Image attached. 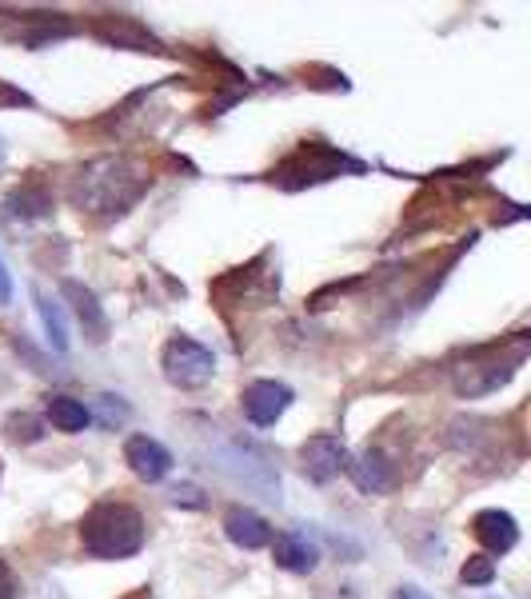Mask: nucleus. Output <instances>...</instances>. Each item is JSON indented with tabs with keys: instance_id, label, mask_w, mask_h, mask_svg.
Here are the masks:
<instances>
[{
	"instance_id": "obj_13",
	"label": "nucleus",
	"mask_w": 531,
	"mask_h": 599,
	"mask_svg": "<svg viewBox=\"0 0 531 599\" xmlns=\"http://www.w3.org/2000/svg\"><path fill=\"white\" fill-rule=\"evenodd\" d=\"M9 209L12 216L21 220H44L52 212V192L44 189L41 180H24V184H17L9 192Z\"/></svg>"
},
{
	"instance_id": "obj_26",
	"label": "nucleus",
	"mask_w": 531,
	"mask_h": 599,
	"mask_svg": "<svg viewBox=\"0 0 531 599\" xmlns=\"http://www.w3.org/2000/svg\"><path fill=\"white\" fill-rule=\"evenodd\" d=\"M141 599H144V596H141Z\"/></svg>"
},
{
	"instance_id": "obj_24",
	"label": "nucleus",
	"mask_w": 531,
	"mask_h": 599,
	"mask_svg": "<svg viewBox=\"0 0 531 599\" xmlns=\"http://www.w3.org/2000/svg\"><path fill=\"white\" fill-rule=\"evenodd\" d=\"M391 599H428V591H420V588H400Z\"/></svg>"
},
{
	"instance_id": "obj_5",
	"label": "nucleus",
	"mask_w": 531,
	"mask_h": 599,
	"mask_svg": "<svg viewBox=\"0 0 531 599\" xmlns=\"http://www.w3.org/2000/svg\"><path fill=\"white\" fill-rule=\"evenodd\" d=\"M288 404H292V388H284L276 379H256V384L244 388V416H248L256 428H272V424L284 416Z\"/></svg>"
},
{
	"instance_id": "obj_10",
	"label": "nucleus",
	"mask_w": 531,
	"mask_h": 599,
	"mask_svg": "<svg viewBox=\"0 0 531 599\" xmlns=\"http://www.w3.org/2000/svg\"><path fill=\"white\" fill-rule=\"evenodd\" d=\"M471 531H476V539H480L491 556L511 551L515 539H520V528H515V519H511L508 511H480V516L471 519Z\"/></svg>"
},
{
	"instance_id": "obj_19",
	"label": "nucleus",
	"mask_w": 531,
	"mask_h": 599,
	"mask_svg": "<svg viewBox=\"0 0 531 599\" xmlns=\"http://www.w3.org/2000/svg\"><path fill=\"white\" fill-rule=\"evenodd\" d=\"M460 579L468 583V588H483V583H491V579H496V564H491L488 556H471L468 564H463Z\"/></svg>"
},
{
	"instance_id": "obj_4",
	"label": "nucleus",
	"mask_w": 531,
	"mask_h": 599,
	"mask_svg": "<svg viewBox=\"0 0 531 599\" xmlns=\"http://www.w3.org/2000/svg\"><path fill=\"white\" fill-rule=\"evenodd\" d=\"M304 471H308L312 484H331V479L348 471V448H344L340 436H312L300 451Z\"/></svg>"
},
{
	"instance_id": "obj_6",
	"label": "nucleus",
	"mask_w": 531,
	"mask_h": 599,
	"mask_svg": "<svg viewBox=\"0 0 531 599\" xmlns=\"http://www.w3.org/2000/svg\"><path fill=\"white\" fill-rule=\"evenodd\" d=\"M124 459H129L132 476L144 479V484H156V479H164L172 471V451L164 444H156L152 436H129Z\"/></svg>"
},
{
	"instance_id": "obj_2",
	"label": "nucleus",
	"mask_w": 531,
	"mask_h": 599,
	"mask_svg": "<svg viewBox=\"0 0 531 599\" xmlns=\"http://www.w3.org/2000/svg\"><path fill=\"white\" fill-rule=\"evenodd\" d=\"M344 172H364V164L360 160L344 156V152L328 149V144H304L300 152H292L280 169L272 172V180L284 184V189H304V184L344 176Z\"/></svg>"
},
{
	"instance_id": "obj_11",
	"label": "nucleus",
	"mask_w": 531,
	"mask_h": 599,
	"mask_svg": "<svg viewBox=\"0 0 531 599\" xmlns=\"http://www.w3.org/2000/svg\"><path fill=\"white\" fill-rule=\"evenodd\" d=\"M96 37L109 40V44H124V49L164 52L161 40H152L149 29H144L141 20H132V17H101V20H96Z\"/></svg>"
},
{
	"instance_id": "obj_14",
	"label": "nucleus",
	"mask_w": 531,
	"mask_h": 599,
	"mask_svg": "<svg viewBox=\"0 0 531 599\" xmlns=\"http://www.w3.org/2000/svg\"><path fill=\"white\" fill-rule=\"evenodd\" d=\"M24 32L17 40L21 44H29V49H41V44H49L52 37H69L72 24L61 17H52V12H32V17H21Z\"/></svg>"
},
{
	"instance_id": "obj_1",
	"label": "nucleus",
	"mask_w": 531,
	"mask_h": 599,
	"mask_svg": "<svg viewBox=\"0 0 531 599\" xmlns=\"http://www.w3.org/2000/svg\"><path fill=\"white\" fill-rule=\"evenodd\" d=\"M81 539L96 559H129L144 548V519L124 499H101L81 519Z\"/></svg>"
},
{
	"instance_id": "obj_18",
	"label": "nucleus",
	"mask_w": 531,
	"mask_h": 599,
	"mask_svg": "<svg viewBox=\"0 0 531 599\" xmlns=\"http://www.w3.org/2000/svg\"><path fill=\"white\" fill-rule=\"evenodd\" d=\"M37 308H41V319H44V328H49L52 348L69 352V332H64V319H61V312H57V304H52L49 296H37Z\"/></svg>"
},
{
	"instance_id": "obj_9",
	"label": "nucleus",
	"mask_w": 531,
	"mask_h": 599,
	"mask_svg": "<svg viewBox=\"0 0 531 599\" xmlns=\"http://www.w3.org/2000/svg\"><path fill=\"white\" fill-rule=\"evenodd\" d=\"M224 531H228L232 544H236V548H244V551L268 548V544H272L268 519H264L261 511H252V508H232L228 516H224Z\"/></svg>"
},
{
	"instance_id": "obj_21",
	"label": "nucleus",
	"mask_w": 531,
	"mask_h": 599,
	"mask_svg": "<svg viewBox=\"0 0 531 599\" xmlns=\"http://www.w3.org/2000/svg\"><path fill=\"white\" fill-rule=\"evenodd\" d=\"M0 104H12V109H29L32 97H29V92H17L12 84H4V80H0Z\"/></svg>"
},
{
	"instance_id": "obj_12",
	"label": "nucleus",
	"mask_w": 531,
	"mask_h": 599,
	"mask_svg": "<svg viewBox=\"0 0 531 599\" xmlns=\"http://www.w3.org/2000/svg\"><path fill=\"white\" fill-rule=\"evenodd\" d=\"M61 292L72 300V308H76V316H81L84 332H89V339H96L101 344L104 336H109V319H104V308L101 300L92 296L84 284H76V280H61Z\"/></svg>"
},
{
	"instance_id": "obj_15",
	"label": "nucleus",
	"mask_w": 531,
	"mask_h": 599,
	"mask_svg": "<svg viewBox=\"0 0 531 599\" xmlns=\"http://www.w3.org/2000/svg\"><path fill=\"white\" fill-rule=\"evenodd\" d=\"M89 419H92V412L84 408L76 396H52V404H49V424H52V428H61V432H69V436H76V432L89 428Z\"/></svg>"
},
{
	"instance_id": "obj_7",
	"label": "nucleus",
	"mask_w": 531,
	"mask_h": 599,
	"mask_svg": "<svg viewBox=\"0 0 531 599\" xmlns=\"http://www.w3.org/2000/svg\"><path fill=\"white\" fill-rule=\"evenodd\" d=\"M348 476L364 496H380V491L396 488V468H391V459L384 456L380 448H368V451H360V456H351Z\"/></svg>"
},
{
	"instance_id": "obj_23",
	"label": "nucleus",
	"mask_w": 531,
	"mask_h": 599,
	"mask_svg": "<svg viewBox=\"0 0 531 599\" xmlns=\"http://www.w3.org/2000/svg\"><path fill=\"white\" fill-rule=\"evenodd\" d=\"M9 296H12V280L4 272V264H0V304H9Z\"/></svg>"
},
{
	"instance_id": "obj_22",
	"label": "nucleus",
	"mask_w": 531,
	"mask_h": 599,
	"mask_svg": "<svg viewBox=\"0 0 531 599\" xmlns=\"http://www.w3.org/2000/svg\"><path fill=\"white\" fill-rule=\"evenodd\" d=\"M0 599H17V579H12L4 559H0Z\"/></svg>"
},
{
	"instance_id": "obj_16",
	"label": "nucleus",
	"mask_w": 531,
	"mask_h": 599,
	"mask_svg": "<svg viewBox=\"0 0 531 599\" xmlns=\"http://www.w3.org/2000/svg\"><path fill=\"white\" fill-rule=\"evenodd\" d=\"M92 419L101 424L104 432H116L124 428V419H129V404H124L121 396H112V392H101V396L92 399Z\"/></svg>"
},
{
	"instance_id": "obj_8",
	"label": "nucleus",
	"mask_w": 531,
	"mask_h": 599,
	"mask_svg": "<svg viewBox=\"0 0 531 599\" xmlns=\"http://www.w3.org/2000/svg\"><path fill=\"white\" fill-rule=\"evenodd\" d=\"M276 564H280L284 571H292V576H308V571L320 564V544L304 528L284 531L280 544H276Z\"/></svg>"
},
{
	"instance_id": "obj_3",
	"label": "nucleus",
	"mask_w": 531,
	"mask_h": 599,
	"mask_svg": "<svg viewBox=\"0 0 531 599\" xmlns=\"http://www.w3.org/2000/svg\"><path fill=\"white\" fill-rule=\"evenodd\" d=\"M164 376H169V384H176L181 392H196L204 388L212 379V372H216V359H212V352L204 348V344H196V339L188 336H172L169 344H164Z\"/></svg>"
},
{
	"instance_id": "obj_17",
	"label": "nucleus",
	"mask_w": 531,
	"mask_h": 599,
	"mask_svg": "<svg viewBox=\"0 0 531 599\" xmlns=\"http://www.w3.org/2000/svg\"><path fill=\"white\" fill-rule=\"evenodd\" d=\"M4 432H9L17 444H37V439L44 436V424L41 416H32V412H12V416L4 419Z\"/></svg>"
},
{
	"instance_id": "obj_20",
	"label": "nucleus",
	"mask_w": 531,
	"mask_h": 599,
	"mask_svg": "<svg viewBox=\"0 0 531 599\" xmlns=\"http://www.w3.org/2000/svg\"><path fill=\"white\" fill-rule=\"evenodd\" d=\"M172 499L181 504V508H208V499H204V491L201 488H192V484H181V488H172Z\"/></svg>"
},
{
	"instance_id": "obj_25",
	"label": "nucleus",
	"mask_w": 531,
	"mask_h": 599,
	"mask_svg": "<svg viewBox=\"0 0 531 599\" xmlns=\"http://www.w3.org/2000/svg\"><path fill=\"white\" fill-rule=\"evenodd\" d=\"M0 160H4V152H0Z\"/></svg>"
}]
</instances>
